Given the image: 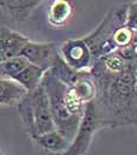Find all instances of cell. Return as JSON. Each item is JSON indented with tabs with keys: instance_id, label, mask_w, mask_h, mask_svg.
Wrapping results in <instances>:
<instances>
[{
	"instance_id": "9c48e42d",
	"label": "cell",
	"mask_w": 137,
	"mask_h": 155,
	"mask_svg": "<svg viewBox=\"0 0 137 155\" xmlns=\"http://www.w3.org/2000/svg\"><path fill=\"white\" fill-rule=\"evenodd\" d=\"M45 0H0V8L14 21H25Z\"/></svg>"
},
{
	"instance_id": "277c9868",
	"label": "cell",
	"mask_w": 137,
	"mask_h": 155,
	"mask_svg": "<svg viewBox=\"0 0 137 155\" xmlns=\"http://www.w3.org/2000/svg\"><path fill=\"white\" fill-rule=\"evenodd\" d=\"M128 5L122 4L110 10L97 27L87 37L82 38L90 48L94 62L98 58L116 51L113 39L116 31L127 21Z\"/></svg>"
},
{
	"instance_id": "4fadbf2b",
	"label": "cell",
	"mask_w": 137,
	"mask_h": 155,
	"mask_svg": "<svg viewBox=\"0 0 137 155\" xmlns=\"http://www.w3.org/2000/svg\"><path fill=\"white\" fill-rule=\"evenodd\" d=\"M73 14V6L68 0H54L49 5L47 18L52 26L61 27L70 19Z\"/></svg>"
},
{
	"instance_id": "6da1fadb",
	"label": "cell",
	"mask_w": 137,
	"mask_h": 155,
	"mask_svg": "<svg viewBox=\"0 0 137 155\" xmlns=\"http://www.w3.org/2000/svg\"><path fill=\"white\" fill-rule=\"evenodd\" d=\"M96 93L93 99L103 127L137 124V46L98 58L89 69Z\"/></svg>"
},
{
	"instance_id": "8992f818",
	"label": "cell",
	"mask_w": 137,
	"mask_h": 155,
	"mask_svg": "<svg viewBox=\"0 0 137 155\" xmlns=\"http://www.w3.org/2000/svg\"><path fill=\"white\" fill-rule=\"evenodd\" d=\"M59 54L66 65L76 72L89 71L94 64L90 48L82 38L70 39L63 42L59 48Z\"/></svg>"
},
{
	"instance_id": "9a60e30c",
	"label": "cell",
	"mask_w": 137,
	"mask_h": 155,
	"mask_svg": "<svg viewBox=\"0 0 137 155\" xmlns=\"http://www.w3.org/2000/svg\"><path fill=\"white\" fill-rule=\"evenodd\" d=\"M0 155H4V153H2V152H1V149H0Z\"/></svg>"
},
{
	"instance_id": "30bf717a",
	"label": "cell",
	"mask_w": 137,
	"mask_h": 155,
	"mask_svg": "<svg viewBox=\"0 0 137 155\" xmlns=\"http://www.w3.org/2000/svg\"><path fill=\"white\" fill-rule=\"evenodd\" d=\"M27 91L13 79L0 78V106H14Z\"/></svg>"
},
{
	"instance_id": "8fae6325",
	"label": "cell",
	"mask_w": 137,
	"mask_h": 155,
	"mask_svg": "<svg viewBox=\"0 0 137 155\" xmlns=\"http://www.w3.org/2000/svg\"><path fill=\"white\" fill-rule=\"evenodd\" d=\"M32 139L42 149L47 150L52 154H59V153L65 152L70 143L68 140L65 139L56 129L50 130V132L45 133V134H41V135L32 136Z\"/></svg>"
},
{
	"instance_id": "ba28073f",
	"label": "cell",
	"mask_w": 137,
	"mask_h": 155,
	"mask_svg": "<svg viewBox=\"0 0 137 155\" xmlns=\"http://www.w3.org/2000/svg\"><path fill=\"white\" fill-rule=\"evenodd\" d=\"M30 39L8 27H0V62L21 54Z\"/></svg>"
},
{
	"instance_id": "5b68a950",
	"label": "cell",
	"mask_w": 137,
	"mask_h": 155,
	"mask_svg": "<svg viewBox=\"0 0 137 155\" xmlns=\"http://www.w3.org/2000/svg\"><path fill=\"white\" fill-rule=\"evenodd\" d=\"M101 128L104 127L100 120L95 104L91 100L84 105L82 119L80 121L76 134L69 143V147L65 152L53 155H84L91 145L94 134Z\"/></svg>"
},
{
	"instance_id": "7a4b0ae2",
	"label": "cell",
	"mask_w": 137,
	"mask_h": 155,
	"mask_svg": "<svg viewBox=\"0 0 137 155\" xmlns=\"http://www.w3.org/2000/svg\"><path fill=\"white\" fill-rule=\"evenodd\" d=\"M41 85L48 97L49 109L55 129L69 142L74 139L82 116L70 113L67 105V91L68 86L55 77L50 71H46Z\"/></svg>"
},
{
	"instance_id": "52a82bcc",
	"label": "cell",
	"mask_w": 137,
	"mask_h": 155,
	"mask_svg": "<svg viewBox=\"0 0 137 155\" xmlns=\"http://www.w3.org/2000/svg\"><path fill=\"white\" fill-rule=\"evenodd\" d=\"M20 55L46 72L52 67L55 59L58 58L59 49L54 42H33L28 40Z\"/></svg>"
},
{
	"instance_id": "7c38bea8",
	"label": "cell",
	"mask_w": 137,
	"mask_h": 155,
	"mask_svg": "<svg viewBox=\"0 0 137 155\" xmlns=\"http://www.w3.org/2000/svg\"><path fill=\"white\" fill-rule=\"evenodd\" d=\"M76 97L83 102L87 104L89 101H91L95 97V93H96V88H95V84L94 80L90 75L89 71H84V72H80L78 78L74 80V82L68 86Z\"/></svg>"
},
{
	"instance_id": "5bb4252c",
	"label": "cell",
	"mask_w": 137,
	"mask_h": 155,
	"mask_svg": "<svg viewBox=\"0 0 137 155\" xmlns=\"http://www.w3.org/2000/svg\"><path fill=\"white\" fill-rule=\"evenodd\" d=\"M45 74V71L41 69L40 67L33 65V64H28L26 67L24 68L19 74L15 77V81L19 82L22 87L25 88L27 92L33 91L34 88H37L41 84L42 77Z\"/></svg>"
},
{
	"instance_id": "3957f363",
	"label": "cell",
	"mask_w": 137,
	"mask_h": 155,
	"mask_svg": "<svg viewBox=\"0 0 137 155\" xmlns=\"http://www.w3.org/2000/svg\"><path fill=\"white\" fill-rule=\"evenodd\" d=\"M18 112L30 137L54 130V122L49 109L48 97L43 86L40 84L30 91L17 104Z\"/></svg>"
}]
</instances>
